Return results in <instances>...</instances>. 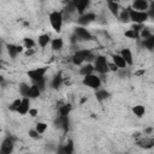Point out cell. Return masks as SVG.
I'll return each mask as SVG.
<instances>
[{"label":"cell","mask_w":154,"mask_h":154,"mask_svg":"<svg viewBox=\"0 0 154 154\" xmlns=\"http://www.w3.org/2000/svg\"><path fill=\"white\" fill-rule=\"evenodd\" d=\"M63 22H64V17H63V12L60 11H53L49 13V23L52 25V28L55 31H60L61 26H63Z\"/></svg>","instance_id":"obj_1"},{"label":"cell","mask_w":154,"mask_h":154,"mask_svg":"<svg viewBox=\"0 0 154 154\" xmlns=\"http://www.w3.org/2000/svg\"><path fill=\"white\" fill-rule=\"evenodd\" d=\"M93 66H94V70H96V72H99V73H101V75H105V73H107V72L109 71L107 58L103 57V55L96 57Z\"/></svg>","instance_id":"obj_2"},{"label":"cell","mask_w":154,"mask_h":154,"mask_svg":"<svg viewBox=\"0 0 154 154\" xmlns=\"http://www.w3.org/2000/svg\"><path fill=\"white\" fill-rule=\"evenodd\" d=\"M82 83L91 89H99L101 87V79L99 76L94 75V73H90V75H87L83 77V81Z\"/></svg>","instance_id":"obj_3"},{"label":"cell","mask_w":154,"mask_h":154,"mask_svg":"<svg viewBox=\"0 0 154 154\" xmlns=\"http://www.w3.org/2000/svg\"><path fill=\"white\" fill-rule=\"evenodd\" d=\"M129 11V17L130 20L134 22L135 24H143L147 19H148V14L147 12H138V11H134L132 8H128Z\"/></svg>","instance_id":"obj_4"},{"label":"cell","mask_w":154,"mask_h":154,"mask_svg":"<svg viewBox=\"0 0 154 154\" xmlns=\"http://www.w3.org/2000/svg\"><path fill=\"white\" fill-rule=\"evenodd\" d=\"M91 52L89 49H81V51H77L73 55H72V63L73 65H81L85 61L87 57L90 54Z\"/></svg>","instance_id":"obj_5"},{"label":"cell","mask_w":154,"mask_h":154,"mask_svg":"<svg viewBox=\"0 0 154 154\" xmlns=\"http://www.w3.org/2000/svg\"><path fill=\"white\" fill-rule=\"evenodd\" d=\"M75 38L79 40V41H89L93 37H91L90 32L84 26H77L75 29Z\"/></svg>","instance_id":"obj_6"},{"label":"cell","mask_w":154,"mask_h":154,"mask_svg":"<svg viewBox=\"0 0 154 154\" xmlns=\"http://www.w3.org/2000/svg\"><path fill=\"white\" fill-rule=\"evenodd\" d=\"M46 72H47V67H37V69H34V70H29L28 71V76L34 82H37L38 79L45 77Z\"/></svg>","instance_id":"obj_7"},{"label":"cell","mask_w":154,"mask_h":154,"mask_svg":"<svg viewBox=\"0 0 154 154\" xmlns=\"http://www.w3.org/2000/svg\"><path fill=\"white\" fill-rule=\"evenodd\" d=\"M14 144H13V138L11 137H6L0 147V154H11L13 152Z\"/></svg>","instance_id":"obj_8"},{"label":"cell","mask_w":154,"mask_h":154,"mask_svg":"<svg viewBox=\"0 0 154 154\" xmlns=\"http://www.w3.org/2000/svg\"><path fill=\"white\" fill-rule=\"evenodd\" d=\"M130 8L138 12H147L149 8V2L147 0H135Z\"/></svg>","instance_id":"obj_9"},{"label":"cell","mask_w":154,"mask_h":154,"mask_svg":"<svg viewBox=\"0 0 154 154\" xmlns=\"http://www.w3.org/2000/svg\"><path fill=\"white\" fill-rule=\"evenodd\" d=\"M73 8L79 13V16L84 14V11L87 10V7L89 6V1L88 0H75L71 2Z\"/></svg>","instance_id":"obj_10"},{"label":"cell","mask_w":154,"mask_h":154,"mask_svg":"<svg viewBox=\"0 0 154 154\" xmlns=\"http://www.w3.org/2000/svg\"><path fill=\"white\" fill-rule=\"evenodd\" d=\"M95 19H96V16L94 13L89 12V13H84V14L79 16V18H78L77 22H78V24H81L82 26H84V25H88L89 23L94 22Z\"/></svg>","instance_id":"obj_11"},{"label":"cell","mask_w":154,"mask_h":154,"mask_svg":"<svg viewBox=\"0 0 154 154\" xmlns=\"http://www.w3.org/2000/svg\"><path fill=\"white\" fill-rule=\"evenodd\" d=\"M55 125L58 128H63V130L66 132L69 130V125H70L69 116H59L58 119L55 120Z\"/></svg>","instance_id":"obj_12"},{"label":"cell","mask_w":154,"mask_h":154,"mask_svg":"<svg viewBox=\"0 0 154 154\" xmlns=\"http://www.w3.org/2000/svg\"><path fill=\"white\" fill-rule=\"evenodd\" d=\"M29 106H30V100L28 97H23L22 99V102H20V105H19V107L17 109V112L20 116H24V114H26L29 112V109H30Z\"/></svg>","instance_id":"obj_13"},{"label":"cell","mask_w":154,"mask_h":154,"mask_svg":"<svg viewBox=\"0 0 154 154\" xmlns=\"http://www.w3.org/2000/svg\"><path fill=\"white\" fill-rule=\"evenodd\" d=\"M119 55L123 58V60L125 61L126 65H132V63H134L132 53H131V51H130L129 48H123V49L120 51V54H119Z\"/></svg>","instance_id":"obj_14"},{"label":"cell","mask_w":154,"mask_h":154,"mask_svg":"<svg viewBox=\"0 0 154 154\" xmlns=\"http://www.w3.org/2000/svg\"><path fill=\"white\" fill-rule=\"evenodd\" d=\"M137 146L141 148H144V149H150L154 146V141L150 137H144V138H141L137 141Z\"/></svg>","instance_id":"obj_15"},{"label":"cell","mask_w":154,"mask_h":154,"mask_svg":"<svg viewBox=\"0 0 154 154\" xmlns=\"http://www.w3.org/2000/svg\"><path fill=\"white\" fill-rule=\"evenodd\" d=\"M40 94H41L40 88H38L37 85L32 84V85H30V88H29V91H28V94H26V97H28V99H36V97L40 96Z\"/></svg>","instance_id":"obj_16"},{"label":"cell","mask_w":154,"mask_h":154,"mask_svg":"<svg viewBox=\"0 0 154 154\" xmlns=\"http://www.w3.org/2000/svg\"><path fill=\"white\" fill-rule=\"evenodd\" d=\"M112 61H113V64H114L118 69H123V70H124V69L128 66V65L125 64V61L123 60V58H122L119 54H113V55H112Z\"/></svg>","instance_id":"obj_17"},{"label":"cell","mask_w":154,"mask_h":154,"mask_svg":"<svg viewBox=\"0 0 154 154\" xmlns=\"http://www.w3.org/2000/svg\"><path fill=\"white\" fill-rule=\"evenodd\" d=\"M107 7H108V10L111 11V13L114 17H118L119 16V5H118V2H116V1H108L107 2Z\"/></svg>","instance_id":"obj_18"},{"label":"cell","mask_w":154,"mask_h":154,"mask_svg":"<svg viewBox=\"0 0 154 154\" xmlns=\"http://www.w3.org/2000/svg\"><path fill=\"white\" fill-rule=\"evenodd\" d=\"M63 45H64V42H63V38H60V37L53 38L51 41V47L53 51H60L63 48Z\"/></svg>","instance_id":"obj_19"},{"label":"cell","mask_w":154,"mask_h":154,"mask_svg":"<svg viewBox=\"0 0 154 154\" xmlns=\"http://www.w3.org/2000/svg\"><path fill=\"white\" fill-rule=\"evenodd\" d=\"M132 112L137 118H142L144 116V113H146V108L142 105H136V106L132 107Z\"/></svg>","instance_id":"obj_20"},{"label":"cell","mask_w":154,"mask_h":154,"mask_svg":"<svg viewBox=\"0 0 154 154\" xmlns=\"http://www.w3.org/2000/svg\"><path fill=\"white\" fill-rule=\"evenodd\" d=\"M49 42H51V37H49L48 34H43V35L38 36V46L41 48H45Z\"/></svg>","instance_id":"obj_21"},{"label":"cell","mask_w":154,"mask_h":154,"mask_svg":"<svg viewBox=\"0 0 154 154\" xmlns=\"http://www.w3.org/2000/svg\"><path fill=\"white\" fill-rule=\"evenodd\" d=\"M94 72V66L90 64V63H88L87 65H84L83 67H81V70H79V73L84 77V76H87V75H90V73H93Z\"/></svg>","instance_id":"obj_22"},{"label":"cell","mask_w":154,"mask_h":154,"mask_svg":"<svg viewBox=\"0 0 154 154\" xmlns=\"http://www.w3.org/2000/svg\"><path fill=\"white\" fill-rule=\"evenodd\" d=\"M61 83H63V77H61V73H58V75H55V76L53 77L51 85H52V88L58 89V88L61 85Z\"/></svg>","instance_id":"obj_23"},{"label":"cell","mask_w":154,"mask_h":154,"mask_svg":"<svg viewBox=\"0 0 154 154\" xmlns=\"http://www.w3.org/2000/svg\"><path fill=\"white\" fill-rule=\"evenodd\" d=\"M95 96H96V100L101 102V101H103V100L108 99V96H109V93H108L107 90H105V89H100V90H97V91H96Z\"/></svg>","instance_id":"obj_24"},{"label":"cell","mask_w":154,"mask_h":154,"mask_svg":"<svg viewBox=\"0 0 154 154\" xmlns=\"http://www.w3.org/2000/svg\"><path fill=\"white\" fill-rule=\"evenodd\" d=\"M71 109H72V106L70 103H65V105L59 107V114L60 116H69Z\"/></svg>","instance_id":"obj_25"},{"label":"cell","mask_w":154,"mask_h":154,"mask_svg":"<svg viewBox=\"0 0 154 154\" xmlns=\"http://www.w3.org/2000/svg\"><path fill=\"white\" fill-rule=\"evenodd\" d=\"M118 18H119V20H120L122 23H129V22H130V17H129V11H128V8H126V10H123L122 12H119Z\"/></svg>","instance_id":"obj_26"},{"label":"cell","mask_w":154,"mask_h":154,"mask_svg":"<svg viewBox=\"0 0 154 154\" xmlns=\"http://www.w3.org/2000/svg\"><path fill=\"white\" fill-rule=\"evenodd\" d=\"M6 48H7L8 55H10L12 59H14V58L17 57V54H18V51H17V46H16V45H7V46H6Z\"/></svg>","instance_id":"obj_27"},{"label":"cell","mask_w":154,"mask_h":154,"mask_svg":"<svg viewBox=\"0 0 154 154\" xmlns=\"http://www.w3.org/2000/svg\"><path fill=\"white\" fill-rule=\"evenodd\" d=\"M143 46H144L146 48H148L149 51H152V49L154 48V36L152 35V36H149L148 38H144V40H143Z\"/></svg>","instance_id":"obj_28"},{"label":"cell","mask_w":154,"mask_h":154,"mask_svg":"<svg viewBox=\"0 0 154 154\" xmlns=\"http://www.w3.org/2000/svg\"><path fill=\"white\" fill-rule=\"evenodd\" d=\"M29 88H30L29 84H26V83H20V84H19V93H20V95L24 96V97H26V94H28V91H29Z\"/></svg>","instance_id":"obj_29"},{"label":"cell","mask_w":154,"mask_h":154,"mask_svg":"<svg viewBox=\"0 0 154 154\" xmlns=\"http://www.w3.org/2000/svg\"><path fill=\"white\" fill-rule=\"evenodd\" d=\"M47 124L46 123H43V122H38L37 124H36V126H35V130L41 135V134H43L46 130H47Z\"/></svg>","instance_id":"obj_30"},{"label":"cell","mask_w":154,"mask_h":154,"mask_svg":"<svg viewBox=\"0 0 154 154\" xmlns=\"http://www.w3.org/2000/svg\"><path fill=\"white\" fill-rule=\"evenodd\" d=\"M64 152L65 154H73V142L71 140H69L67 143L64 146Z\"/></svg>","instance_id":"obj_31"},{"label":"cell","mask_w":154,"mask_h":154,"mask_svg":"<svg viewBox=\"0 0 154 154\" xmlns=\"http://www.w3.org/2000/svg\"><path fill=\"white\" fill-rule=\"evenodd\" d=\"M128 38H138L140 37V35H138V32H136V31H134L132 29H129V30H126L125 31V34H124Z\"/></svg>","instance_id":"obj_32"},{"label":"cell","mask_w":154,"mask_h":154,"mask_svg":"<svg viewBox=\"0 0 154 154\" xmlns=\"http://www.w3.org/2000/svg\"><path fill=\"white\" fill-rule=\"evenodd\" d=\"M20 102H22V99H16V100H13V102L8 106L10 111H17L18 107H19V105H20Z\"/></svg>","instance_id":"obj_33"},{"label":"cell","mask_w":154,"mask_h":154,"mask_svg":"<svg viewBox=\"0 0 154 154\" xmlns=\"http://www.w3.org/2000/svg\"><path fill=\"white\" fill-rule=\"evenodd\" d=\"M24 46H25V48L31 49V48L35 46V42H34V40H32V38L26 37V38H24Z\"/></svg>","instance_id":"obj_34"},{"label":"cell","mask_w":154,"mask_h":154,"mask_svg":"<svg viewBox=\"0 0 154 154\" xmlns=\"http://www.w3.org/2000/svg\"><path fill=\"white\" fill-rule=\"evenodd\" d=\"M138 35H140V36H141V37H142V38L144 40V38H148L149 36H152V32H150V31H149V30H148L147 28H143V29L141 30V32H140Z\"/></svg>","instance_id":"obj_35"},{"label":"cell","mask_w":154,"mask_h":154,"mask_svg":"<svg viewBox=\"0 0 154 154\" xmlns=\"http://www.w3.org/2000/svg\"><path fill=\"white\" fill-rule=\"evenodd\" d=\"M45 84H46V78H45V77L41 78V79H38L37 82H35V85H37V87L40 88V90L45 89Z\"/></svg>","instance_id":"obj_36"},{"label":"cell","mask_w":154,"mask_h":154,"mask_svg":"<svg viewBox=\"0 0 154 154\" xmlns=\"http://www.w3.org/2000/svg\"><path fill=\"white\" fill-rule=\"evenodd\" d=\"M29 136H30L31 138H34V140H37V138L40 137V134H38L35 129H31V130H29Z\"/></svg>","instance_id":"obj_37"},{"label":"cell","mask_w":154,"mask_h":154,"mask_svg":"<svg viewBox=\"0 0 154 154\" xmlns=\"http://www.w3.org/2000/svg\"><path fill=\"white\" fill-rule=\"evenodd\" d=\"M28 113H29V116H31V117H36V116L38 114V111H37L36 108H30Z\"/></svg>","instance_id":"obj_38"},{"label":"cell","mask_w":154,"mask_h":154,"mask_svg":"<svg viewBox=\"0 0 154 154\" xmlns=\"http://www.w3.org/2000/svg\"><path fill=\"white\" fill-rule=\"evenodd\" d=\"M108 69H109L111 71H117V70H118V67H117V66H116V65H114L113 63L108 64Z\"/></svg>","instance_id":"obj_39"},{"label":"cell","mask_w":154,"mask_h":154,"mask_svg":"<svg viewBox=\"0 0 154 154\" xmlns=\"http://www.w3.org/2000/svg\"><path fill=\"white\" fill-rule=\"evenodd\" d=\"M57 154H65V152H64V146H60V147L58 148Z\"/></svg>","instance_id":"obj_40"},{"label":"cell","mask_w":154,"mask_h":154,"mask_svg":"<svg viewBox=\"0 0 154 154\" xmlns=\"http://www.w3.org/2000/svg\"><path fill=\"white\" fill-rule=\"evenodd\" d=\"M144 131H146V134H148V135H150V134L153 132V128H147V129H146Z\"/></svg>","instance_id":"obj_41"},{"label":"cell","mask_w":154,"mask_h":154,"mask_svg":"<svg viewBox=\"0 0 154 154\" xmlns=\"http://www.w3.org/2000/svg\"><path fill=\"white\" fill-rule=\"evenodd\" d=\"M32 53H34V51H32V49H28V51L25 52V54H26V55H31Z\"/></svg>","instance_id":"obj_42"},{"label":"cell","mask_w":154,"mask_h":154,"mask_svg":"<svg viewBox=\"0 0 154 154\" xmlns=\"http://www.w3.org/2000/svg\"><path fill=\"white\" fill-rule=\"evenodd\" d=\"M4 81H5L4 76H1V75H0V84H2V83H4Z\"/></svg>","instance_id":"obj_43"},{"label":"cell","mask_w":154,"mask_h":154,"mask_svg":"<svg viewBox=\"0 0 154 154\" xmlns=\"http://www.w3.org/2000/svg\"><path fill=\"white\" fill-rule=\"evenodd\" d=\"M142 73H144V71H138V72H136L137 76H138V75H142Z\"/></svg>","instance_id":"obj_44"},{"label":"cell","mask_w":154,"mask_h":154,"mask_svg":"<svg viewBox=\"0 0 154 154\" xmlns=\"http://www.w3.org/2000/svg\"><path fill=\"white\" fill-rule=\"evenodd\" d=\"M0 67H1V61H0Z\"/></svg>","instance_id":"obj_45"},{"label":"cell","mask_w":154,"mask_h":154,"mask_svg":"<svg viewBox=\"0 0 154 154\" xmlns=\"http://www.w3.org/2000/svg\"><path fill=\"white\" fill-rule=\"evenodd\" d=\"M26 154H30V153H26Z\"/></svg>","instance_id":"obj_46"}]
</instances>
